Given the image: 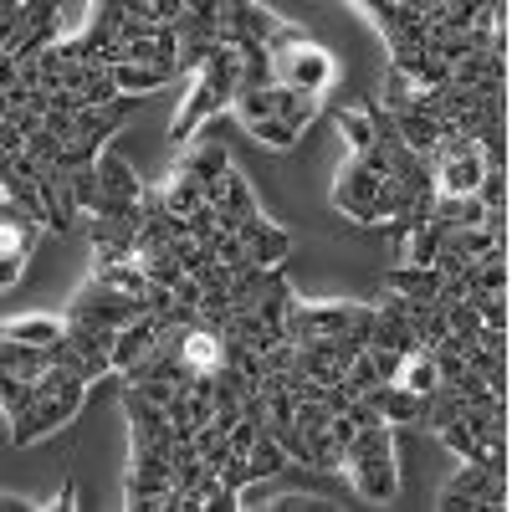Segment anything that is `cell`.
<instances>
[{
    "label": "cell",
    "mask_w": 512,
    "mask_h": 512,
    "mask_svg": "<svg viewBox=\"0 0 512 512\" xmlns=\"http://www.w3.org/2000/svg\"><path fill=\"white\" fill-rule=\"evenodd\" d=\"M113 82H118V93L144 98V93L164 88V82H175V72L169 67H113Z\"/></svg>",
    "instance_id": "obj_19"
},
{
    "label": "cell",
    "mask_w": 512,
    "mask_h": 512,
    "mask_svg": "<svg viewBox=\"0 0 512 512\" xmlns=\"http://www.w3.org/2000/svg\"><path fill=\"white\" fill-rule=\"evenodd\" d=\"M180 169L185 175H195L200 185H205V195L221 185V175L231 169V154H226V144L221 139H200V144H190L185 154H180Z\"/></svg>",
    "instance_id": "obj_9"
},
{
    "label": "cell",
    "mask_w": 512,
    "mask_h": 512,
    "mask_svg": "<svg viewBox=\"0 0 512 512\" xmlns=\"http://www.w3.org/2000/svg\"><path fill=\"white\" fill-rule=\"evenodd\" d=\"M262 431H267L262 420H246V415H241V420H236V431H231V456H241V461H246V456H251V446H256V436H262Z\"/></svg>",
    "instance_id": "obj_29"
},
{
    "label": "cell",
    "mask_w": 512,
    "mask_h": 512,
    "mask_svg": "<svg viewBox=\"0 0 512 512\" xmlns=\"http://www.w3.org/2000/svg\"><path fill=\"white\" fill-rule=\"evenodd\" d=\"M374 21H379V31L390 36V47H395V36H400V0H374V6H364Z\"/></svg>",
    "instance_id": "obj_30"
},
{
    "label": "cell",
    "mask_w": 512,
    "mask_h": 512,
    "mask_svg": "<svg viewBox=\"0 0 512 512\" xmlns=\"http://www.w3.org/2000/svg\"><path fill=\"white\" fill-rule=\"evenodd\" d=\"M287 461H292V456H287V451H282V446H277V441H272L267 431H262V436H256V446H251V456H246V477H251V482H262V477H277Z\"/></svg>",
    "instance_id": "obj_20"
},
{
    "label": "cell",
    "mask_w": 512,
    "mask_h": 512,
    "mask_svg": "<svg viewBox=\"0 0 512 512\" xmlns=\"http://www.w3.org/2000/svg\"><path fill=\"white\" fill-rule=\"evenodd\" d=\"M487 477H492V472H487L482 461H466L461 472L441 487V502H436V507H441V512H472V507H477V492L487 487Z\"/></svg>",
    "instance_id": "obj_11"
},
{
    "label": "cell",
    "mask_w": 512,
    "mask_h": 512,
    "mask_svg": "<svg viewBox=\"0 0 512 512\" xmlns=\"http://www.w3.org/2000/svg\"><path fill=\"white\" fill-rule=\"evenodd\" d=\"M72 195H77V210H98L103 200V185H98V169H72Z\"/></svg>",
    "instance_id": "obj_28"
},
{
    "label": "cell",
    "mask_w": 512,
    "mask_h": 512,
    "mask_svg": "<svg viewBox=\"0 0 512 512\" xmlns=\"http://www.w3.org/2000/svg\"><path fill=\"white\" fill-rule=\"evenodd\" d=\"M0 190H6V200H16L26 216H36L41 226L52 221V210H47V195H41V185L36 180H26V175H16V169L0 159Z\"/></svg>",
    "instance_id": "obj_15"
},
{
    "label": "cell",
    "mask_w": 512,
    "mask_h": 512,
    "mask_svg": "<svg viewBox=\"0 0 512 512\" xmlns=\"http://www.w3.org/2000/svg\"><path fill=\"white\" fill-rule=\"evenodd\" d=\"M72 497H77V487H72V482H62V492H57V502H52V507H62V512H67V507H77Z\"/></svg>",
    "instance_id": "obj_35"
},
{
    "label": "cell",
    "mask_w": 512,
    "mask_h": 512,
    "mask_svg": "<svg viewBox=\"0 0 512 512\" xmlns=\"http://www.w3.org/2000/svg\"><path fill=\"white\" fill-rule=\"evenodd\" d=\"M436 169V200L441 195H477L482 175H487V164L482 159H441L431 164Z\"/></svg>",
    "instance_id": "obj_12"
},
{
    "label": "cell",
    "mask_w": 512,
    "mask_h": 512,
    "mask_svg": "<svg viewBox=\"0 0 512 512\" xmlns=\"http://www.w3.org/2000/svg\"><path fill=\"white\" fill-rule=\"evenodd\" d=\"M236 241L246 246L251 262H256V267H267V272L282 267V256H287V246H292V236H287L282 226H272L267 216H246V221L236 226Z\"/></svg>",
    "instance_id": "obj_7"
},
{
    "label": "cell",
    "mask_w": 512,
    "mask_h": 512,
    "mask_svg": "<svg viewBox=\"0 0 512 512\" xmlns=\"http://www.w3.org/2000/svg\"><path fill=\"white\" fill-rule=\"evenodd\" d=\"M267 507H277V512H287V507H313V497H272Z\"/></svg>",
    "instance_id": "obj_34"
},
{
    "label": "cell",
    "mask_w": 512,
    "mask_h": 512,
    "mask_svg": "<svg viewBox=\"0 0 512 512\" xmlns=\"http://www.w3.org/2000/svg\"><path fill=\"white\" fill-rule=\"evenodd\" d=\"M456 420L466 425V436H472L477 446L507 451V405H502V400H492V405H461Z\"/></svg>",
    "instance_id": "obj_8"
},
{
    "label": "cell",
    "mask_w": 512,
    "mask_h": 512,
    "mask_svg": "<svg viewBox=\"0 0 512 512\" xmlns=\"http://www.w3.org/2000/svg\"><path fill=\"white\" fill-rule=\"evenodd\" d=\"M6 338L52 349V344H62V338H67V323H52V318H16V323H6Z\"/></svg>",
    "instance_id": "obj_21"
},
{
    "label": "cell",
    "mask_w": 512,
    "mask_h": 512,
    "mask_svg": "<svg viewBox=\"0 0 512 512\" xmlns=\"http://www.w3.org/2000/svg\"><path fill=\"white\" fill-rule=\"evenodd\" d=\"M159 195H164V210H169V216H195V210L205 205V185H200L195 175H185V169H175Z\"/></svg>",
    "instance_id": "obj_18"
},
{
    "label": "cell",
    "mask_w": 512,
    "mask_h": 512,
    "mask_svg": "<svg viewBox=\"0 0 512 512\" xmlns=\"http://www.w3.org/2000/svg\"><path fill=\"white\" fill-rule=\"evenodd\" d=\"M231 108L241 113L246 128H251V123H262V118H272V88H241Z\"/></svg>",
    "instance_id": "obj_24"
},
{
    "label": "cell",
    "mask_w": 512,
    "mask_h": 512,
    "mask_svg": "<svg viewBox=\"0 0 512 512\" xmlns=\"http://www.w3.org/2000/svg\"><path fill=\"white\" fill-rule=\"evenodd\" d=\"M251 139L256 144H267V149H292L297 144V134H292V128L272 113V118H262V123H251Z\"/></svg>",
    "instance_id": "obj_27"
},
{
    "label": "cell",
    "mask_w": 512,
    "mask_h": 512,
    "mask_svg": "<svg viewBox=\"0 0 512 512\" xmlns=\"http://www.w3.org/2000/svg\"><path fill=\"white\" fill-rule=\"evenodd\" d=\"M241 77H246V57H241L236 47H221L216 57L205 62V72L195 77V93H190L185 113L175 118V144H180V149H190V139L200 134V128H205L210 118H221V113L236 103Z\"/></svg>",
    "instance_id": "obj_1"
},
{
    "label": "cell",
    "mask_w": 512,
    "mask_h": 512,
    "mask_svg": "<svg viewBox=\"0 0 512 512\" xmlns=\"http://www.w3.org/2000/svg\"><path fill=\"white\" fill-rule=\"evenodd\" d=\"M477 344H482L487 354L507 359V328H487V323H482V333H477Z\"/></svg>",
    "instance_id": "obj_33"
},
{
    "label": "cell",
    "mask_w": 512,
    "mask_h": 512,
    "mask_svg": "<svg viewBox=\"0 0 512 512\" xmlns=\"http://www.w3.org/2000/svg\"><path fill=\"white\" fill-rule=\"evenodd\" d=\"M159 338V328H154V318H139V323H128V328H118V338H113V369L118 374H128L144 354H149V344Z\"/></svg>",
    "instance_id": "obj_13"
},
{
    "label": "cell",
    "mask_w": 512,
    "mask_h": 512,
    "mask_svg": "<svg viewBox=\"0 0 512 512\" xmlns=\"http://www.w3.org/2000/svg\"><path fill=\"white\" fill-rule=\"evenodd\" d=\"M272 113L292 128V134H303V128L323 113V98H313V93H292V88H272Z\"/></svg>",
    "instance_id": "obj_16"
},
{
    "label": "cell",
    "mask_w": 512,
    "mask_h": 512,
    "mask_svg": "<svg viewBox=\"0 0 512 512\" xmlns=\"http://www.w3.org/2000/svg\"><path fill=\"white\" fill-rule=\"evenodd\" d=\"M36 236H41V221H36V216H26L16 200L0 205V241H6V246H0V287H6V292H11V282L21 277Z\"/></svg>",
    "instance_id": "obj_5"
},
{
    "label": "cell",
    "mask_w": 512,
    "mask_h": 512,
    "mask_svg": "<svg viewBox=\"0 0 512 512\" xmlns=\"http://www.w3.org/2000/svg\"><path fill=\"white\" fill-rule=\"evenodd\" d=\"M461 303L472 308L487 328H507V297H497V292H466Z\"/></svg>",
    "instance_id": "obj_23"
},
{
    "label": "cell",
    "mask_w": 512,
    "mask_h": 512,
    "mask_svg": "<svg viewBox=\"0 0 512 512\" xmlns=\"http://www.w3.org/2000/svg\"><path fill=\"white\" fill-rule=\"evenodd\" d=\"M384 175H374V169H364L359 159H349L344 169H338V185H333V205L344 210L349 221L359 226H374V195H379Z\"/></svg>",
    "instance_id": "obj_6"
},
{
    "label": "cell",
    "mask_w": 512,
    "mask_h": 512,
    "mask_svg": "<svg viewBox=\"0 0 512 512\" xmlns=\"http://www.w3.org/2000/svg\"><path fill=\"white\" fill-rule=\"evenodd\" d=\"M82 400H88V379L67 374V379L57 384V395H47V400H36L31 410L11 415V446H31V441H41V436H52L57 425H67V420L82 410Z\"/></svg>",
    "instance_id": "obj_3"
},
{
    "label": "cell",
    "mask_w": 512,
    "mask_h": 512,
    "mask_svg": "<svg viewBox=\"0 0 512 512\" xmlns=\"http://www.w3.org/2000/svg\"><path fill=\"white\" fill-rule=\"evenodd\" d=\"M436 436H441V441H446V446H451L456 456H466V461H482V466H487V446H477L472 436H466V425H461V420H451V425H441V431H436Z\"/></svg>",
    "instance_id": "obj_26"
},
{
    "label": "cell",
    "mask_w": 512,
    "mask_h": 512,
    "mask_svg": "<svg viewBox=\"0 0 512 512\" xmlns=\"http://www.w3.org/2000/svg\"><path fill=\"white\" fill-rule=\"evenodd\" d=\"M344 477L354 482L359 497L369 502H390L400 477H395V425H359V436L344 446Z\"/></svg>",
    "instance_id": "obj_2"
},
{
    "label": "cell",
    "mask_w": 512,
    "mask_h": 512,
    "mask_svg": "<svg viewBox=\"0 0 512 512\" xmlns=\"http://www.w3.org/2000/svg\"><path fill=\"white\" fill-rule=\"evenodd\" d=\"M93 169H98L103 195H113V200H144V180L134 175V169H128V159H118V154L103 149V159H98Z\"/></svg>",
    "instance_id": "obj_14"
},
{
    "label": "cell",
    "mask_w": 512,
    "mask_h": 512,
    "mask_svg": "<svg viewBox=\"0 0 512 512\" xmlns=\"http://www.w3.org/2000/svg\"><path fill=\"white\" fill-rule=\"evenodd\" d=\"M379 287H390V292H405V297H420V303H431L436 287H441V272L436 267H390L379 277Z\"/></svg>",
    "instance_id": "obj_17"
},
{
    "label": "cell",
    "mask_w": 512,
    "mask_h": 512,
    "mask_svg": "<svg viewBox=\"0 0 512 512\" xmlns=\"http://www.w3.org/2000/svg\"><path fill=\"white\" fill-rule=\"evenodd\" d=\"M395 384H405V390H415V395H431L436 384H441V379H436V364H431V349H420V354H410Z\"/></svg>",
    "instance_id": "obj_22"
},
{
    "label": "cell",
    "mask_w": 512,
    "mask_h": 512,
    "mask_svg": "<svg viewBox=\"0 0 512 512\" xmlns=\"http://www.w3.org/2000/svg\"><path fill=\"white\" fill-rule=\"evenodd\" d=\"M328 82H333V57L323 47H313V41H303V47L272 57V88H292V93L323 98Z\"/></svg>",
    "instance_id": "obj_4"
},
{
    "label": "cell",
    "mask_w": 512,
    "mask_h": 512,
    "mask_svg": "<svg viewBox=\"0 0 512 512\" xmlns=\"http://www.w3.org/2000/svg\"><path fill=\"white\" fill-rule=\"evenodd\" d=\"M477 507H492V512H507V482H502V477H487V487L477 492Z\"/></svg>",
    "instance_id": "obj_31"
},
{
    "label": "cell",
    "mask_w": 512,
    "mask_h": 512,
    "mask_svg": "<svg viewBox=\"0 0 512 512\" xmlns=\"http://www.w3.org/2000/svg\"><path fill=\"white\" fill-rule=\"evenodd\" d=\"M139 395H149L154 405H164L169 410V400H175V379H144V384H134Z\"/></svg>",
    "instance_id": "obj_32"
},
{
    "label": "cell",
    "mask_w": 512,
    "mask_h": 512,
    "mask_svg": "<svg viewBox=\"0 0 512 512\" xmlns=\"http://www.w3.org/2000/svg\"><path fill=\"white\" fill-rule=\"evenodd\" d=\"M52 364V349L41 344H21V338H0V374H21V379H41Z\"/></svg>",
    "instance_id": "obj_10"
},
{
    "label": "cell",
    "mask_w": 512,
    "mask_h": 512,
    "mask_svg": "<svg viewBox=\"0 0 512 512\" xmlns=\"http://www.w3.org/2000/svg\"><path fill=\"white\" fill-rule=\"evenodd\" d=\"M338 128H344V134H349L354 154H369V149H374V128H369L364 108H344V113H338Z\"/></svg>",
    "instance_id": "obj_25"
}]
</instances>
